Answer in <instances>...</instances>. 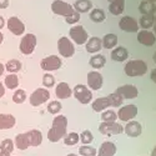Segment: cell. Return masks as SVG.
Instances as JSON below:
<instances>
[{
  "label": "cell",
  "instance_id": "f5cc1de1",
  "mask_svg": "<svg viewBox=\"0 0 156 156\" xmlns=\"http://www.w3.org/2000/svg\"><path fill=\"white\" fill-rule=\"evenodd\" d=\"M3 40H4V35H3V33H0V44L3 43Z\"/></svg>",
  "mask_w": 156,
  "mask_h": 156
},
{
  "label": "cell",
  "instance_id": "cb8c5ba5",
  "mask_svg": "<svg viewBox=\"0 0 156 156\" xmlns=\"http://www.w3.org/2000/svg\"><path fill=\"white\" fill-rule=\"evenodd\" d=\"M125 10V0H114L109 5V11L112 15H120Z\"/></svg>",
  "mask_w": 156,
  "mask_h": 156
},
{
  "label": "cell",
  "instance_id": "c3c4849f",
  "mask_svg": "<svg viewBox=\"0 0 156 156\" xmlns=\"http://www.w3.org/2000/svg\"><path fill=\"white\" fill-rule=\"evenodd\" d=\"M151 80L156 84V69H154V70H152V73H151Z\"/></svg>",
  "mask_w": 156,
  "mask_h": 156
},
{
  "label": "cell",
  "instance_id": "83f0119b",
  "mask_svg": "<svg viewBox=\"0 0 156 156\" xmlns=\"http://www.w3.org/2000/svg\"><path fill=\"white\" fill-rule=\"evenodd\" d=\"M15 145L19 150H27L30 145H29V140H28V135L25 134H19L15 137Z\"/></svg>",
  "mask_w": 156,
  "mask_h": 156
},
{
  "label": "cell",
  "instance_id": "d590c367",
  "mask_svg": "<svg viewBox=\"0 0 156 156\" xmlns=\"http://www.w3.org/2000/svg\"><path fill=\"white\" fill-rule=\"evenodd\" d=\"M116 119H118V115L112 110H106L101 114V120L105 122H112V121H116Z\"/></svg>",
  "mask_w": 156,
  "mask_h": 156
},
{
  "label": "cell",
  "instance_id": "9f6ffc18",
  "mask_svg": "<svg viewBox=\"0 0 156 156\" xmlns=\"http://www.w3.org/2000/svg\"><path fill=\"white\" fill-rule=\"evenodd\" d=\"M149 3H151V4H154V3H156V0H147Z\"/></svg>",
  "mask_w": 156,
  "mask_h": 156
},
{
  "label": "cell",
  "instance_id": "5bb4252c",
  "mask_svg": "<svg viewBox=\"0 0 156 156\" xmlns=\"http://www.w3.org/2000/svg\"><path fill=\"white\" fill-rule=\"evenodd\" d=\"M104 79H102V75L98 71H90L87 74V85L90 89L93 90H100L102 86Z\"/></svg>",
  "mask_w": 156,
  "mask_h": 156
},
{
  "label": "cell",
  "instance_id": "91938a15",
  "mask_svg": "<svg viewBox=\"0 0 156 156\" xmlns=\"http://www.w3.org/2000/svg\"><path fill=\"white\" fill-rule=\"evenodd\" d=\"M108 2H109V3H112V2H114V0H108Z\"/></svg>",
  "mask_w": 156,
  "mask_h": 156
},
{
  "label": "cell",
  "instance_id": "44dd1931",
  "mask_svg": "<svg viewBox=\"0 0 156 156\" xmlns=\"http://www.w3.org/2000/svg\"><path fill=\"white\" fill-rule=\"evenodd\" d=\"M102 46V41H101V39L94 36V37H90L89 40L86 41V51L87 53H98V51H100Z\"/></svg>",
  "mask_w": 156,
  "mask_h": 156
},
{
  "label": "cell",
  "instance_id": "9a60e30c",
  "mask_svg": "<svg viewBox=\"0 0 156 156\" xmlns=\"http://www.w3.org/2000/svg\"><path fill=\"white\" fill-rule=\"evenodd\" d=\"M8 29L14 35H21L25 31V25H24V23L19 18L11 16L8 20Z\"/></svg>",
  "mask_w": 156,
  "mask_h": 156
},
{
  "label": "cell",
  "instance_id": "6f0895ef",
  "mask_svg": "<svg viewBox=\"0 0 156 156\" xmlns=\"http://www.w3.org/2000/svg\"><path fill=\"white\" fill-rule=\"evenodd\" d=\"M154 31H155V34H156V24H154Z\"/></svg>",
  "mask_w": 156,
  "mask_h": 156
},
{
  "label": "cell",
  "instance_id": "52a82bcc",
  "mask_svg": "<svg viewBox=\"0 0 156 156\" xmlns=\"http://www.w3.org/2000/svg\"><path fill=\"white\" fill-rule=\"evenodd\" d=\"M36 46V36L34 34H27L20 41V51L24 55H30Z\"/></svg>",
  "mask_w": 156,
  "mask_h": 156
},
{
  "label": "cell",
  "instance_id": "1f68e13d",
  "mask_svg": "<svg viewBox=\"0 0 156 156\" xmlns=\"http://www.w3.org/2000/svg\"><path fill=\"white\" fill-rule=\"evenodd\" d=\"M79 140H80L79 134L70 133V134H68V135L64 136V144L68 145V146H74V145H76L77 142H79Z\"/></svg>",
  "mask_w": 156,
  "mask_h": 156
},
{
  "label": "cell",
  "instance_id": "ba28073f",
  "mask_svg": "<svg viewBox=\"0 0 156 156\" xmlns=\"http://www.w3.org/2000/svg\"><path fill=\"white\" fill-rule=\"evenodd\" d=\"M50 99V93H49V90L48 89H41V87H39L36 89L35 91L30 95V104L33 106H40L43 105L44 102H46L48 100Z\"/></svg>",
  "mask_w": 156,
  "mask_h": 156
},
{
  "label": "cell",
  "instance_id": "7dc6e473",
  "mask_svg": "<svg viewBox=\"0 0 156 156\" xmlns=\"http://www.w3.org/2000/svg\"><path fill=\"white\" fill-rule=\"evenodd\" d=\"M4 95H5V87L2 83H0V98H3Z\"/></svg>",
  "mask_w": 156,
  "mask_h": 156
},
{
  "label": "cell",
  "instance_id": "f35d334b",
  "mask_svg": "<svg viewBox=\"0 0 156 156\" xmlns=\"http://www.w3.org/2000/svg\"><path fill=\"white\" fill-rule=\"evenodd\" d=\"M79 152L81 156H96V149L93 146L84 145L79 149Z\"/></svg>",
  "mask_w": 156,
  "mask_h": 156
},
{
  "label": "cell",
  "instance_id": "4316f807",
  "mask_svg": "<svg viewBox=\"0 0 156 156\" xmlns=\"http://www.w3.org/2000/svg\"><path fill=\"white\" fill-rule=\"evenodd\" d=\"M102 45L105 49H114L118 44V36L115 34H106L102 37Z\"/></svg>",
  "mask_w": 156,
  "mask_h": 156
},
{
  "label": "cell",
  "instance_id": "603a6c76",
  "mask_svg": "<svg viewBox=\"0 0 156 156\" xmlns=\"http://www.w3.org/2000/svg\"><path fill=\"white\" fill-rule=\"evenodd\" d=\"M27 135L30 146H39L43 142V135L39 130H31V131L27 133Z\"/></svg>",
  "mask_w": 156,
  "mask_h": 156
},
{
  "label": "cell",
  "instance_id": "f546056e",
  "mask_svg": "<svg viewBox=\"0 0 156 156\" xmlns=\"http://www.w3.org/2000/svg\"><path fill=\"white\" fill-rule=\"evenodd\" d=\"M20 69H21V62H20L19 60H16V59L9 60V61L6 62V65H5V70H8V71L11 73V74L18 73Z\"/></svg>",
  "mask_w": 156,
  "mask_h": 156
},
{
  "label": "cell",
  "instance_id": "f6af8a7d",
  "mask_svg": "<svg viewBox=\"0 0 156 156\" xmlns=\"http://www.w3.org/2000/svg\"><path fill=\"white\" fill-rule=\"evenodd\" d=\"M150 15H151V18L154 19V23L156 24V5L152 6V9H151V11H150Z\"/></svg>",
  "mask_w": 156,
  "mask_h": 156
},
{
  "label": "cell",
  "instance_id": "9c48e42d",
  "mask_svg": "<svg viewBox=\"0 0 156 156\" xmlns=\"http://www.w3.org/2000/svg\"><path fill=\"white\" fill-rule=\"evenodd\" d=\"M69 34H70V37L74 40V43H76L77 45H83L89 40V35L81 25H76V27L71 28Z\"/></svg>",
  "mask_w": 156,
  "mask_h": 156
},
{
  "label": "cell",
  "instance_id": "d6986e66",
  "mask_svg": "<svg viewBox=\"0 0 156 156\" xmlns=\"http://www.w3.org/2000/svg\"><path fill=\"white\" fill-rule=\"evenodd\" d=\"M115 152H116V146H115L114 142L105 141L101 144L98 156H114Z\"/></svg>",
  "mask_w": 156,
  "mask_h": 156
},
{
  "label": "cell",
  "instance_id": "ee69618b",
  "mask_svg": "<svg viewBox=\"0 0 156 156\" xmlns=\"http://www.w3.org/2000/svg\"><path fill=\"white\" fill-rule=\"evenodd\" d=\"M80 19V12H77L76 10L73 12V14H70L69 16H66V19H65V21H66L68 24H75L77 23Z\"/></svg>",
  "mask_w": 156,
  "mask_h": 156
},
{
  "label": "cell",
  "instance_id": "7c38bea8",
  "mask_svg": "<svg viewBox=\"0 0 156 156\" xmlns=\"http://www.w3.org/2000/svg\"><path fill=\"white\" fill-rule=\"evenodd\" d=\"M137 115V108L135 105H125L121 109H119L118 116L119 119L122 121H131V119H134Z\"/></svg>",
  "mask_w": 156,
  "mask_h": 156
},
{
  "label": "cell",
  "instance_id": "f907efd6",
  "mask_svg": "<svg viewBox=\"0 0 156 156\" xmlns=\"http://www.w3.org/2000/svg\"><path fill=\"white\" fill-rule=\"evenodd\" d=\"M4 70H5V66H4V65H3L2 62H0V76H2V75H3Z\"/></svg>",
  "mask_w": 156,
  "mask_h": 156
},
{
  "label": "cell",
  "instance_id": "11a10c76",
  "mask_svg": "<svg viewBox=\"0 0 156 156\" xmlns=\"http://www.w3.org/2000/svg\"><path fill=\"white\" fill-rule=\"evenodd\" d=\"M152 59H154V62H155V64H156V53H155V54H154V56H152Z\"/></svg>",
  "mask_w": 156,
  "mask_h": 156
},
{
  "label": "cell",
  "instance_id": "680465c9",
  "mask_svg": "<svg viewBox=\"0 0 156 156\" xmlns=\"http://www.w3.org/2000/svg\"><path fill=\"white\" fill-rule=\"evenodd\" d=\"M66 156H77V155H75V154H69V155H66Z\"/></svg>",
  "mask_w": 156,
  "mask_h": 156
},
{
  "label": "cell",
  "instance_id": "d4e9b609",
  "mask_svg": "<svg viewBox=\"0 0 156 156\" xmlns=\"http://www.w3.org/2000/svg\"><path fill=\"white\" fill-rule=\"evenodd\" d=\"M73 6L77 12H87L93 8V3L90 0H76Z\"/></svg>",
  "mask_w": 156,
  "mask_h": 156
},
{
  "label": "cell",
  "instance_id": "ffe728a7",
  "mask_svg": "<svg viewBox=\"0 0 156 156\" xmlns=\"http://www.w3.org/2000/svg\"><path fill=\"white\" fill-rule=\"evenodd\" d=\"M15 125V118L11 114H0V130L11 129Z\"/></svg>",
  "mask_w": 156,
  "mask_h": 156
},
{
  "label": "cell",
  "instance_id": "8fae6325",
  "mask_svg": "<svg viewBox=\"0 0 156 156\" xmlns=\"http://www.w3.org/2000/svg\"><path fill=\"white\" fill-rule=\"evenodd\" d=\"M119 27H120V29L122 31H126V33H137V30H139V23L133 16H127L126 15L122 19H120Z\"/></svg>",
  "mask_w": 156,
  "mask_h": 156
},
{
  "label": "cell",
  "instance_id": "60d3db41",
  "mask_svg": "<svg viewBox=\"0 0 156 156\" xmlns=\"http://www.w3.org/2000/svg\"><path fill=\"white\" fill-rule=\"evenodd\" d=\"M61 109H62V106H61L60 101H51L49 105H48V111L50 114H54V115L55 114H59Z\"/></svg>",
  "mask_w": 156,
  "mask_h": 156
},
{
  "label": "cell",
  "instance_id": "277c9868",
  "mask_svg": "<svg viewBox=\"0 0 156 156\" xmlns=\"http://www.w3.org/2000/svg\"><path fill=\"white\" fill-rule=\"evenodd\" d=\"M74 96L76 98V100L79 101L80 104H89L93 99V93L90 91V89H87V86L79 84L74 87Z\"/></svg>",
  "mask_w": 156,
  "mask_h": 156
},
{
  "label": "cell",
  "instance_id": "bcb514c9",
  "mask_svg": "<svg viewBox=\"0 0 156 156\" xmlns=\"http://www.w3.org/2000/svg\"><path fill=\"white\" fill-rule=\"evenodd\" d=\"M9 6V0H0V9H6Z\"/></svg>",
  "mask_w": 156,
  "mask_h": 156
},
{
  "label": "cell",
  "instance_id": "2e32d148",
  "mask_svg": "<svg viewBox=\"0 0 156 156\" xmlns=\"http://www.w3.org/2000/svg\"><path fill=\"white\" fill-rule=\"evenodd\" d=\"M137 41L145 46H152L156 41V36L149 30H141L140 33H137Z\"/></svg>",
  "mask_w": 156,
  "mask_h": 156
},
{
  "label": "cell",
  "instance_id": "ab89813d",
  "mask_svg": "<svg viewBox=\"0 0 156 156\" xmlns=\"http://www.w3.org/2000/svg\"><path fill=\"white\" fill-rule=\"evenodd\" d=\"M152 6H154V4L149 3L147 0H144V2H141V3H140L139 10H140V12H141L142 15H147V14H150V11H151Z\"/></svg>",
  "mask_w": 156,
  "mask_h": 156
},
{
  "label": "cell",
  "instance_id": "74e56055",
  "mask_svg": "<svg viewBox=\"0 0 156 156\" xmlns=\"http://www.w3.org/2000/svg\"><path fill=\"white\" fill-rule=\"evenodd\" d=\"M25 100H27V93L21 89L16 90V91L14 93V95H12V101H14L15 104H23Z\"/></svg>",
  "mask_w": 156,
  "mask_h": 156
},
{
  "label": "cell",
  "instance_id": "5b68a950",
  "mask_svg": "<svg viewBox=\"0 0 156 156\" xmlns=\"http://www.w3.org/2000/svg\"><path fill=\"white\" fill-rule=\"evenodd\" d=\"M58 50H59V53H60L61 56L70 58L75 53V46L70 41V39H68L66 36H62L58 40Z\"/></svg>",
  "mask_w": 156,
  "mask_h": 156
},
{
  "label": "cell",
  "instance_id": "4dcf8cb0",
  "mask_svg": "<svg viewBox=\"0 0 156 156\" xmlns=\"http://www.w3.org/2000/svg\"><path fill=\"white\" fill-rule=\"evenodd\" d=\"M105 12H104L101 9H93L91 12H90V19L94 23H102L105 20Z\"/></svg>",
  "mask_w": 156,
  "mask_h": 156
},
{
  "label": "cell",
  "instance_id": "816d5d0a",
  "mask_svg": "<svg viewBox=\"0 0 156 156\" xmlns=\"http://www.w3.org/2000/svg\"><path fill=\"white\" fill-rule=\"evenodd\" d=\"M0 156H10V154L5 152V151H0Z\"/></svg>",
  "mask_w": 156,
  "mask_h": 156
},
{
  "label": "cell",
  "instance_id": "6da1fadb",
  "mask_svg": "<svg viewBox=\"0 0 156 156\" xmlns=\"http://www.w3.org/2000/svg\"><path fill=\"white\" fill-rule=\"evenodd\" d=\"M66 127H68V119L64 115H59L53 120V125L48 133V139L50 142H58L66 135Z\"/></svg>",
  "mask_w": 156,
  "mask_h": 156
},
{
  "label": "cell",
  "instance_id": "d6a6232c",
  "mask_svg": "<svg viewBox=\"0 0 156 156\" xmlns=\"http://www.w3.org/2000/svg\"><path fill=\"white\" fill-rule=\"evenodd\" d=\"M5 85L8 89H16L19 85V77L15 74H9L5 77Z\"/></svg>",
  "mask_w": 156,
  "mask_h": 156
},
{
  "label": "cell",
  "instance_id": "e0dca14e",
  "mask_svg": "<svg viewBox=\"0 0 156 156\" xmlns=\"http://www.w3.org/2000/svg\"><path fill=\"white\" fill-rule=\"evenodd\" d=\"M124 131L126 133V135L129 137H137L142 133V127H141L140 122H137V121H130L124 127Z\"/></svg>",
  "mask_w": 156,
  "mask_h": 156
},
{
  "label": "cell",
  "instance_id": "484cf974",
  "mask_svg": "<svg viewBox=\"0 0 156 156\" xmlns=\"http://www.w3.org/2000/svg\"><path fill=\"white\" fill-rule=\"evenodd\" d=\"M109 106H110V102H109L108 98H99L93 102V109L96 112H101L105 109H108Z\"/></svg>",
  "mask_w": 156,
  "mask_h": 156
},
{
  "label": "cell",
  "instance_id": "4fadbf2b",
  "mask_svg": "<svg viewBox=\"0 0 156 156\" xmlns=\"http://www.w3.org/2000/svg\"><path fill=\"white\" fill-rule=\"evenodd\" d=\"M115 93H116V94H119L124 100H125V99H135V98L139 95V91H137L136 86L130 85V84H127V85H122V86L118 87Z\"/></svg>",
  "mask_w": 156,
  "mask_h": 156
},
{
  "label": "cell",
  "instance_id": "ac0fdd59",
  "mask_svg": "<svg viewBox=\"0 0 156 156\" xmlns=\"http://www.w3.org/2000/svg\"><path fill=\"white\" fill-rule=\"evenodd\" d=\"M55 94H56L58 99H68L71 96L73 91L66 83H60V84H58V86L55 89Z\"/></svg>",
  "mask_w": 156,
  "mask_h": 156
},
{
  "label": "cell",
  "instance_id": "db71d44e",
  "mask_svg": "<svg viewBox=\"0 0 156 156\" xmlns=\"http://www.w3.org/2000/svg\"><path fill=\"white\" fill-rule=\"evenodd\" d=\"M151 156H156V146H155V149L152 150V154H151Z\"/></svg>",
  "mask_w": 156,
  "mask_h": 156
},
{
  "label": "cell",
  "instance_id": "836d02e7",
  "mask_svg": "<svg viewBox=\"0 0 156 156\" xmlns=\"http://www.w3.org/2000/svg\"><path fill=\"white\" fill-rule=\"evenodd\" d=\"M108 100L110 102V106H114V108H120L122 105V101H124V99L119 94H116V93L110 94L108 96Z\"/></svg>",
  "mask_w": 156,
  "mask_h": 156
},
{
  "label": "cell",
  "instance_id": "e575fe53",
  "mask_svg": "<svg viewBox=\"0 0 156 156\" xmlns=\"http://www.w3.org/2000/svg\"><path fill=\"white\" fill-rule=\"evenodd\" d=\"M154 19L151 18V15L150 14H147V15H142L141 16V19H140V27L142 28V29H150L151 27H154Z\"/></svg>",
  "mask_w": 156,
  "mask_h": 156
},
{
  "label": "cell",
  "instance_id": "b9f144b4",
  "mask_svg": "<svg viewBox=\"0 0 156 156\" xmlns=\"http://www.w3.org/2000/svg\"><path fill=\"white\" fill-rule=\"evenodd\" d=\"M80 140H81L83 144L89 145L90 142H93L94 136H93V134H91V133H90V130H85V131H83V133H81V135H80Z\"/></svg>",
  "mask_w": 156,
  "mask_h": 156
},
{
  "label": "cell",
  "instance_id": "7402d4cb",
  "mask_svg": "<svg viewBox=\"0 0 156 156\" xmlns=\"http://www.w3.org/2000/svg\"><path fill=\"white\" fill-rule=\"evenodd\" d=\"M129 56V53H127V50L124 48V46H119V48H116L111 51V59L114 61H125Z\"/></svg>",
  "mask_w": 156,
  "mask_h": 156
},
{
  "label": "cell",
  "instance_id": "8d00e7d4",
  "mask_svg": "<svg viewBox=\"0 0 156 156\" xmlns=\"http://www.w3.org/2000/svg\"><path fill=\"white\" fill-rule=\"evenodd\" d=\"M0 151H5V152L11 154L12 151H14V142H12L10 139L3 140L2 144H0Z\"/></svg>",
  "mask_w": 156,
  "mask_h": 156
},
{
  "label": "cell",
  "instance_id": "7bdbcfd3",
  "mask_svg": "<svg viewBox=\"0 0 156 156\" xmlns=\"http://www.w3.org/2000/svg\"><path fill=\"white\" fill-rule=\"evenodd\" d=\"M43 84L45 87H53L55 85V77L51 74H45L43 76Z\"/></svg>",
  "mask_w": 156,
  "mask_h": 156
},
{
  "label": "cell",
  "instance_id": "7a4b0ae2",
  "mask_svg": "<svg viewBox=\"0 0 156 156\" xmlns=\"http://www.w3.org/2000/svg\"><path fill=\"white\" fill-rule=\"evenodd\" d=\"M125 74L127 76H141L146 74L147 65L144 60H130L125 65Z\"/></svg>",
  "mask_w": 156,
  "mask_h": 156
},
{
  "label": "cell",
  "instance_id": "30bf717a",
  "mask_svg": "<svg viewBox=\"0 0 156 156\" xmlns=\"http://www.w3.org/2000/svg\"><path fill=\"white\" fill-rule=\"evenodd\" d=\"M40 66H41L43 70H46V71L58 70L61 66V59L58 55H50V56L41 60Z\"/></svg>",
  "mask_w": 156,
  "mask_h": 156
},
{
  "label": "cell",
  "instance_id": "681fc988",
  "mask_svg": "<svg viewBox=\"0 0 156 156\" xmlns=\"http://www.w3.org/2000/svg\"><path fill=\"white\" fill-rule=\"evenodd\" d=\"M4 25H5V20H4L3 16H0V29H3Z\"/></svg>",
  "mask_w": 156,
  "mask_h": 156
},
{
  "label": "cell",
  "instance_id": "3957f363",
  "mask_svg": "<svg viewBox=\"0 0 156 156\" xmlns=\"http://www.w3.org/2000/svg\"><path fill=\"white\" fill-rule=\"evenodd\" d=\"M51 10H53L54 14L62 15L65 18L69 16L70 14H73L75 11L74 6L68 4L66 2H64V0H55V2H53V4H51Z\"/></svg>",
  "mask_w": 156,
  "mask_h": 156
},
{
  "label": "cell",
  "instance_id": "f1b7e54d",
  "mask_svg": "<svg viewBox=\"0 0 156 156\" xmlns=\"http://www.w3.org/2000/svg\"><path fill=\"white\" fill-rule=\"evenodd\" d=\"M105 64H106V59H105V56H104V55H100V54L94 55L91 59H90V65H91L94 69H101Z\"/></svg>",
  "mask_w": 156,
  "mask_h": 156
},
{
  "label": "cell",
  "instance_id": "8992f818",
  "mask_svg": "<svg viewBox=\"0 0 156 156\" xmlns=\"http://www.w3.org/2000/svg\"><path fill=\"white\" fill-rule=\"evenodd\" d=\"M99 131L102 135H119L124 133V127L116 121H112V122L102 121L99 126Z\"/></svg>",
  "mask_w": 156,
  "mask_h": 156
}]
</instances>
